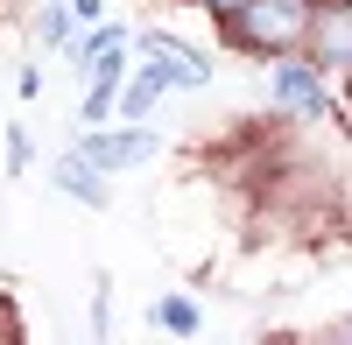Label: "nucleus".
I'll use <instances>...</instances> for the list:
<instances>
[{"instance_id": "0eeeda50", "label": "nucleus", "mask_w": 352, "mask_h": 345, "mask_svg": "<svg viewBox=\"0 0 352 345\" xmlns=\"http://www.w3.org/2000/svg\"><path fill=\"white\" fill-rule=\"evenodd\" d=\"M92 169H99V162H92ZM92 169H85V162H64L56 177H64L71 190H85V197H99V177H92Z\"/></svg>"}, {"instance_id": "f03ea898", "label": "nucleus", "mask_w": 352, "mask_h": 345, "mask_svg": "<svg viewBox=\"0 0 352 345\" xmlns=\"http://www.w3.org/2000/svg\"><path fill=\"white\" fill-rule=\"evenodd\" d=\"M148 155H155V134H141V127L85 141V162H99V169H127V162H148Z\"/></svg>"}, {"instance_id": "1a4fd4ad", "label": "nucleus", "mask_w": 352, "mask_h": 345, "mask_svg": "<svg viewBox=\"0 0 352 345\" xmlns=\"http://www.w3.org/2000/svg\"><path fill=\"white\" fill-rule=\"evenodd\" d=\"M212 8H219V14H247L254 0H212Z\"/></svg>"}, {"instance_id": "f257e3e1", "label": "nucleus", "mask_w": 352, "mask_h": 345, "mask_svg": "<svg viewBox=\"0 0 352 345\" xmlns=\"http://www.w3.org/2000/svg\"><path fill=\"white\" fill-rule=\"evenodd\" d=\"M310 28V0H254V8L240 14V43L254 49H289Z\"/></svg>"}, {"instance_id": "20e7f679", "label": "nucleus", "mask_w": 352, "mask_h": 345, "mask_svg": "<svg viewBox=\"0 0 352 345\" xmlns=\"http://www.w3.org/2000/svg\"><path fill=\"white\" fill-rule=\"evenodd\" d=\"M162 85H169V78H162L155 64L141 71V78H127V85H120V113H127V120H134V113H148V106H155V92H162Z\"/></svg>"}, {"instance_id": "39448f33", "label": "nucleus", "mask_w": 352, "mask_h": 345, "mask_svg": "<svg viewBox=\"0 0 352 345\" xmlns=\"http://www.w3.org/2000/svg\"><path fill=\"white\" fill-rule=\"evenodd\" d=\"M317 36H324V56L352 64V14H331V21H317Z\"/></svg>"}, {"instance_id": "6e6552de", "label": "nucleus", "mask_w": 352, "mask_h": 345, "mask_svg": "<svg viewBox=\"0 0 352 345\" xmlns=\"http://www.w3.org/2000/svg\"><path fill=\"white\" fill-rule=\"evenodd\" d=\"M106 92H113V85L99 78V92H92V99H85V120H92V127H99V120H106V113H113V99H106Z\"/></svg>"}, {"instance_id": "423d86ee", "label": "nucleus", "mask_w": 352, "mask_h": 345, "mask_svg": "<svg viewBox=\"0 0 352 345\" xmlns=\"http://www.w3.org/2000/svg\"><path fill=\"white\" fill-rule=\"evenodd\" d=\"M155 318H162V331H176V338H190V331H197V303H184V296H169V303L155 310Z\"/></svg>"}, {"instance_id": "7ed1b4c3", "label": "nucleus", "mask_w": 352, "mask_h": 345, "mask_svg": "<svg viewBox=\"0 0 352 345\" xmlns=\"http://www.w3.org/2000/svg\"><path fill=\"white\" fill-rule=\"evenodd\" d=\"M275 99H282L289 113H317V106H324V92H317V78H310L303 64H282V71H275Z\"/></svg>"}]
</instances>
